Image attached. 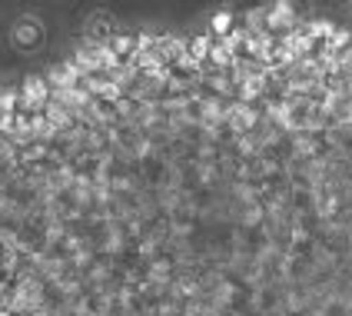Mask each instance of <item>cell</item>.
<instances>
[{
  "label": "cell",
  "instance_id": "1",
  "mask_svg": "<svg viewBox=\"0 0 352 316\" xmlns=\"http://www.w3.org/2000/svg\"><path fill=\"white\" fill-rule=\"evenodd\" d=\"M7 43L20 50V54H37L40 47L47 43V27H43V20L37 14H20L14 23H10V30H7Z\"/></svg>",
  "mask_w": 352,
  "mask_h": 316
},
{
  "label": "cell",
  "instance_id": "2",
  "mask_svg": "<svg viewBox=\"0 0 352 316\" xmlns=\"http://www.w3.org/2000/svg\"><path fill=\"white\" fill-rule=\"evenodd\" d=\"M117 34H120L117 17H113V14H107V10L90 14L87 23H83V40H87V43H97V47H107Z\"/></svg>",
  "mask_w": 352,
  "mask_h": 316
}]
</instances>
